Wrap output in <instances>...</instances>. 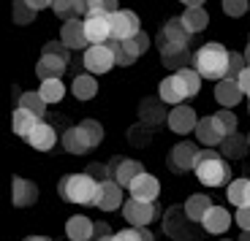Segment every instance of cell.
<instances>
[{
	"label": "cell",
	"instance_id": "obj_48",
	"mask_svg": "<svg viewBox=\"0 0 250 241\" xmlns=\"http://www.w3.org/2000/svg\"><path fill=\"white\" fill-rule=\"evenodd\" d=\"M101 236H112V228L106 222H95V230H93V241L101 239Z\"/></svg>",
	"mask_w": 250,
	"mask_h": 241
},
{
	"label": "cell",
	"instance_id": "obj_15",
	"mask_svg": "<svg viewBox=\"0 0 250 241\" xmlns=\"http://www.w3.org/2000/svg\"><path fill=\"white\" fill-rule=\"evenodd\" d=\"M123 190L125 187L123 185H117L114 179H106V182H101V198H98V204H95V209H101V211H117V209H123Z\"/></svg>",
	"mask_w": 250,
	"mask_h": 241
},
{
	"label": "cell",
	"instance_id": "obj_41",
	"mask_svg": "<svg viewBox=\"0 0 250 241\" xmlns=\"http://www.w3.org/2000/svg\"><path fill=\"white\" fill-rule=\"evenodd\" d=\"M245 65H248L245 55H239V52H231V57H229V71H226V79L237 81V76L245 71Z\"/></svg>",
	"mask_w": 250,
	"mask_h": 241
},
{
	"label": "cell",
	"instance_id": "obj_5",
	"mask_svg": "<svg viewBox=\"0 0 250 241\" xmlns=\"http://www.w3.org/2000/svg\"><path fill=\"white\" fill-rule=\"evenodd\" d=\"M82 65L87 68V74L101 76V74H109L117 62H114V52L109 49L106 43H95V46H87V49H84Z\"/></svg>",
	"mask_w": 250,
	"mask_h": 241
},
{
	"label": "cell",
	"instance_id": "obj_45",
	"mask_svg": "<svg viewBox=\"0 0 250 241\" xmlns=\"http://www.w3.org/2000/svg\"><path fill=\"white\" fill-rule=\"evenodd\" d=\"M237 84H239V90H242V95L250 98V65H245V71L237 76Z\"/></svg>",
	"mask_w": 250,
	"mask_h": 241
},
{
	"label": "cell",
	"instance_id": "obj_22",
	"mask_svg": "<svg viewBox=\"0 0 250 241\" xmlns=\"http://www.w3.org/2000/svg\"><path fill=\"white\" fill-rule=\"evenodd\" d=\"M68 68V60H62V57H52V55H41L36 62V76L41 81L46 79H60Z\"/></svg>",
	"mask_w": 250,
	"mask_h": 241
},
{
	"label": "cell",
	"instance_id": "obj_30",
	"mask_svg": "<svg viewBox=\"0 0 250 241\" xmlns=\"http://www.w3.org/2000/svg\"><path fill=\"white\" fill-rule=\"evenodd\" d=\"M193 133H196V138H199V144H204V147H220V144H223V136H220L218 128L212 125V114H209V117H201Z\"/></svg>",
	"mask_w": 250,
	"mask_h": 241
},
{
	"label": "cell",
	"instance_id": "obj_28",
	"mask_svg": "<svg viewBox=\"0 0 250 241\" xmlns=\"http://www.w3.org/2000/svg\"><path fill=\"white\" fill-rule=\"evenodd\" d=\"M52 11H55V17H60L62 22L87 17V6H84V0H55V3H52Z\"/></svg>",
	"mask_w": 250,
	"mask_h": 241
},
{
	"label": "cell",
	"instance_id": "obj_58",
	"mask_svg": "<svg viewBox=\"0 0 250 241\" xmlns=\"http://www.w3.org/2000/svg\"><path fill=\"white\" fill-rule=\"evenodd\" d=\"M248 144H250V133H248Z\"/></svg>",
	"mask_w": 250,
	"mask_h": 241
},
{
	"label": "cell",
	"instance_id": "obj_27",
	"mask_svg": "<svg viewBox=\"0 0 250 241\" xmlns=\"http://www.w3.org/2000/svg\"><path fill=\"white\" fill-rule=\"evenodd\" d=\"M226 198H229V204L237 206V209H242V206L250 204V179H231L229 185H226Z\"/></svg>",
	"mask_w": 250,
	"mask_h": 241
},
{
	"label": "cell",
	"instance_id": "obj_31",
	"mask_svg": "<svg viewBox=\"0 0 250 241\" xmlns=\"http://www.w3.org/2000/svg\"><path fill=\"white\" fill-rule=\"evenodd\" d=\"M220 149H223V157L226 160H242L245 152L250 149L248 138L239 136V133H231V136H226L223 144H220Z\"/></svg>",
	"mask_w": 250,
	"mask_h": 241
},
{
	"label": "cell",
	"instance_id": "obj_40",
	"mask_svg": "<svg viewBox=\"0 0 250 241\" xmlns=\"http://www.w3.org/2000/svg\"><path fill=\"white\" fill-rule=\"evenodd\" d=\"M220 8H223L226 17L239 19V17H245V14H248L250 0H220Z\"/></svg>",
	"mask_w": 250,
	"mask_h": 241
},
{
	"label": "cell",
	"instance_id": "obj_47",
	"mask_svg": "<svg viewBox=\"0 0 250 241\" xmlns=\"http://www.w3.org/2000/svg\"><path fill=\"white\" fill-rule=\"evenodd\" d=\"M136 46H139V52H142V55H147V52H150V46H152V41H150V36H147V33H139L136 36Z\"/></svg>",
	"mask_w": 250,
	"mask_h": 241
},
{
	"label": "cell",
	"instance_id": "obj_23",
	"mask_svg": "<svg viewBox=\"0 0 250 241\" xmlns=\"http://www.w3.org/2000/svg\"><path fill=\"white\" fill-rule=\"evenodd\" d=\"M62 149L68 152V155H87L90 149H93V144L87 141V136H84V130L76 125V128H68L65 133H62L60 138Z\"/></svg>",
	"mask_w": 250,
	"mask_h": 241
},
{
	"label": "cell",
	"instance_id": "obj_16",
	"mask_svg": "<svg viewBox=\"0 0 250 241\" xmlns=\"http://www.w3.org/2000/svg\"><path fill=\"white\" fill-rule=\"evenodd\" d=\"M25 141L30 144L36 152H52V149H55V144H57V133H55V128H52L49 122H44V119H41V122L33 128V133L25 138Z\"/></svg>",
	"mask_w": 250,
	"mask_h": 241
},
{
	"label": "cell",
	"instance_id": "obj_54",
	"mask_svg": "<svg viewBox=\"0 0 250 241\" xmlns=\"http://www.w3.org/2000/svg\"><path fill=\"white\" fill-rule=\"evenodd\" d=\"M239 241H250V230H242V233H239Z\"/></svg>",
	"mask_w": 250,
	"mask_h": 241
},
{
	"label": "cell",
	"instance_id": "obj_51",
	"mask_svg": "<svg viewBox=\"0 0 250 241\" xmlns=\"http://www.w3.org/2000/svg\"><path fill=\"white\" fill-rule=\"evenodd\" d=\"M180 3H182L185 8H199V6H204L207 0H180Z\"/></svg>",
	"mask_w": 250,
	"mask_h": 241
},
{
	"label": "cell",
	"instance_id": "obj_8",
	"mask_svg": "<svg viewBox=\"0 0 250 241\" xmlns=\"http://www.w3.org/2000/svg\"><path fill=\"white\" fill-rule=\"evenodd\" d=\"M142 33V19L136 11L131 8H120L117 14H112V38L125 41V38H133Z\"/></svg>",
	"mask_w": 250,
	"mask_h": 241
},
{
	"label": "cell",
	"instance_id": "obj_38",
	"mask_svg": "<svg viewBox=\"0 0 250 241\" xmlns=\"http://www.w3.org/2000/svg\"><path fill=\"white\" fill-rule=\"evenodd\" d=\"M79 128L84 130V136H87V141L95 147H101V141H104V125L98 122V119H82Z\"/></svg>",
	"mask_w": 250,
	"mask_h": 241
},
{
	"label": "cell",
	"instance_id": "obj_42",
	"mask_svg": "<svg viewBox=\"0 0 250 241\" xmlns=\"http://www.w3.org/2000/svg\"><path fill=\"white\" fill-rule=\"evenodd\" d=\"M68 46L57 38V41H49V43H44V55H52V57H62V60H68Z\"/></svg>",
	"mask_w": 250,
	"mask_h": 241
},
{
	"label": "cell",
	"instance_id": "obj_18",
	"mask_svg": "<svg viewBox=\"0 0 250 241\" xmlns=\"http://www.w3.org/2000/svg\"><path fill=\"white\" fill-rule=\"evenodd\" d=\"M11 201H14V206H19V209L33 206L38 201V187L33 185L30 179L14 176V182H11Z\"/></svg>",
	"mask_w": 250,
	"mask_h": 241
},
{
	"label": "cell",
	"instance_id": "obj_29",
	"mask_svg": "<svg viewBox=\"0 0 250 241\" xmlns=\"http://www.w3.org/2000/svg\"><path fill=\"white\" fill-rule=\"evenodd\" d=\"M188 60L193 62V55H190L188 49H180V46H161V62H163L169 71L188 68V65H185Z\"/></svg>",
	"mask_w": 250,
	"mask_h": 241
},
{
	"label": "cell",
	"instance_id": "obj_59",
	"mask_svg": "<svg viewBox=\"0 0 250 241\" xmlns=\"http://www.w3.org/2000/svg\"><path fill=\"white\" fill-rule=\"evenodd\" d=\"M220 241H229V239H220Z\"/></svg>",
	"mask_w": 250,
	"mask_h": 241
},
{
	"label": "cell",
	"instance_id": "obj_4",
	"mask_svg": "<svg viewBox=\"0 0 250 241\" xmlns=\"http://www.w3.org/2000/svg\"><path fill=\"white\" fill-rule=\"evenodd\" d=\"M120 211H123L125 222L131 225V228H147L150 222L158 220V206L147 204V201H136V198H128Z\"/></svg>",
	"mask_w": 250,
	"mask_h": 241
},
{
	"label": "cell",
	"instance_id": "obj_52",
	"mask_svg": "<svg viewBox=\"0 0 250 241\" xmlns=\"http://www.w3.org/2000/svg\"><path fill=\"white\" fill-rule=\"evenodd\" d=\"M139 236H142V241H155L152 230H147V228H139Z\"/></svg>",
	"mask_w": 250,
	"mask_h": 241
},
{
	"label": "cell",
	"instance_id": "obj_17",
	"mask_svg": "<svg viewBox=\"0 0 250 241\" xmlns=\"http://www.w3.org/2000/svg\"><path fill=\"white\" fill-rule=\"evenodd\" d=\"M93 230H95V222L84 214H71L65 220V236H68V241H93Z\"/></svg>",
	"mask_w": 250,
	"mask_h": 241
},
{
	"label": "cell",
	"instance_id": "obj_34",
	"mask_svg": "<svg viewBox=\"0 0 250 241\" xmlns=\"http://www.w3.org/2000/svg\"><path fill=\"white\" fill-rule=\"evenodd\" d=\"M212 125L218 128V133L220 136H231V133H237V125H239V119H237V114L231 111V109H220V111H215L212 114Z\"/></svg>",
	"mask_w": 250,
	"mask_h": 241
},
{
	"label": "cell",
	"instance_id": "obj_53",
	"mask_svg": "<svg viewBox=\"0 0 250 241\" xmlns=\"http://www.w3.org/2000/svg\"><path fill=\"white\" fill-rule=\"evenodd\" d=\"M22 241H52L49 236H27V239H22Z\"/></svg>",
	"mask_w": 250,
	"mask_h": 241
},
{
	"label": "cell",
	"instance_id": "obj_32",
	"mask_svg": "<svg viewBox=\"0 0 250 241\" xmlns=\"http://www.w3.org/2000/svg\"><path fill=\"white\" fill-rule=\"evenodd\" d=\"M182 25H185L188 30L196 36V33L207 30V25H209V14H207L204 6H199V8H185V14H182Z\"/></svg>",
	"mask_w": 250,
	"mask_h": 241
},
{
	"label": "cell",
	"instance_id": "obj_56",
	"mask_svg": "<svg viewBox=\"0 0 250 241\" xmlns=\"http://www.w3.org/2000/svg\"><path fill=\"white\" fill-rule=\"evenodd\" d=\"M245 60H248V65H250V46L245 49Z\"/></svg>",
	"mask_w": 250,
	"mask_h": 241
},
{
	"label": "cell",
	"instance_id": "obj_1",
	"mask_svg": "<svg viewBox=\"0 0 250 241\" xmlns=\"http://www.w3.org/2000/svg\"><path fill=\"white\" fill-rule=\"evenodd\" d=\"M57 192L65 204H76V206H95L101 198V182L93 179L87 171L84 173H68L62 176Z\"/></svg>",
	"mask_w": 250,
	"mask_h": 241
},
{
	"label": "cell",
	"instance_id": "obj_25",
	"mask_svg": "<svg viewBox=\"0 0 250 241\" xmlns=\"http://www.w3.org/2000/svg\"><path fill=\"white\" fill-rule=\"evenodd\" d=\"M71 95L82 103H87L98 95V79L93 74H79L74 81H71Z\"/></svg>",
	"mask_w": 250,
	"mask_h": 241
},
{
	"label": "cell",
	"instance_id": "obj_26",
	"mask_svg": "<svg viewBox=\"0 0 250 241\" xmlns=\"http://www.w3.org/2000/svg\"><path fill=\"white\" fill-rule=\"evenodd\" d=\"M41 122V117H36L33 111H27V109H22V106H17V111L11 114V130L17 133L19 138H27L33 133V128Z\"/></svg>",
	"mask_w": 250,
	"mask_h": 241
},
{
	"label": "cell",
	"instance_id": "obj_6",
	"mask_svg": "<svg viewBox=\"0 0 250 241\" xmlns=\"http://www.w3.org/2000/svg\"><path fill=\"white\" fill-rule=\"evenodd\" d=\"M84 33H87L90 46L112 41V17L106 11H93L84 17Z\"/></svg>",
	"mask_w": 250,
	"mask_h": 241
},
{
	"label": "cell",
	"instance_id": "obj_57",
	"mask_svg": "<svg viewBox=\"0 0 250 241\" xmlns=\"http://www.w3.org/2000/svg\"><path fill=\"white\" fill-rule=\"evenodd\" d=\"M248 109H250V98H248Z\"/></svg>",
	"mask_w": 250,
	"mask_h": 241
},
{
	"label": "cell",
	"instance_id": "obj_43",
	"mask_svg": "<svg viewBox=\"0 0 250 241\" xmlns=\"http://www.w3.org/2000/svg\"><path fill=\"white\" fill-rule=\"evenodd\" d=\"M234 222L239 225V230H250V204L242 206V209H237V214H234Z\"/></svg>",
	"mask_w": 250,
	"mask_h": 241
},
{
	"label": "cell",
	"instance_id": "obj_36",
	"mask_svg": "<svg viewBox=\"0 0 250 241\" xmlns=\"http://www.w3.org/2000/svg\"><path fill=\"white\" fill-rule=\"evenodd\" d=\"M19 106H22V109H27V111H33L36 117L44 119L46 106H49V103H46V100L41 98V93H38V90H36V93H33V90H27V93L19 95Z\"/></svg>",
	"mask_w": 250,
	"mask_h": 241
},
{
	"label": "cell",
	"instance_id": "obj_21",
	"mask_svg": "<svg viewBox=\"0 0 250 241\" xmlns=\"http://www.w3.org/2000/svg\"><path fill=\"white\" fill-rule=\"evenodd\" d=\"M163 100L161 98H144L142 103H139V119H142V125H147V128H155V125H161L163 119L169 117V114L163 111Z\"/></svg>",
	"mask_w": 250,
	"mask_h": 241
},
{
	"label": "cell",
	"instance_id": "obj_55",
	"mask_svg": "<svg viewBox=\"0 0 250 241\" xmlns=\"http://www.w3.org/2000/svg\"><path fill=\"white\" fill-rule=\"evenodd\" d=\"M114 236V233H112ZM112 236H101V239H95V241H112Z\"/></svg>",
	"mask_w": 250,
	"mask_h": 241
},
{
	"label": "cell",
	"instance_id": "obj_9",
	"mask_svg": "<svg viewBox=\"0 0 250 241\" xmlns=\"http://www.w3.org/2000/svg\"><path fill=\"white\" fill-rule=\"evenodd\" d=\"M196 155H199V147L190 141H180L171 147L169 152V168L174 173H188V171H193L196 166Z\"/></svg>",
	"mask_w": 250,
	"mask_h": 241
},
{
	"label": "cell",
	"instance_id": "obj_33",
	"mask_svg": "<svg viewBox=\"0 0 250 241\" xmlns=\"http://www.w3.org/2000/svg\"><path fill=\"white\" fill-rule=\"evenodd\" d=\"M180 217V206H174V211H169V217H166V230H169V236L171 239H180V241H193V236H188L185 230H188V225L185 222H190L185 214H182V220H177Z\"/></svg>",
	"mask_w": 250,
	"mask_h": 241
},
{
	"label": "cell",
	"instance_id": "obj_37",
	"mask_svg": "<svg viewBox=\"0 0 250 241\" xmlns=\"http://www.w3.org/2000/svg\"><path fill=\"white\" fill-rule=\"evenodd\" d=\"M158 98H161L166 106H180L182 103V98H180V93H177V87H174V81H171V76L161 79V84H158Z\"/></svg>",
	"mask_w": 250,
	"mask_h": 241
},
{
	"label": "cell",
	"instance_id": "obj_44",
	"mask_svg": "<svg viewBox=\"0 0 250 241\" xmlns=\"http://www.w3.org/2000/svg\"><path fill=\"white\" fill-rule=\"evenodd\" d=\"M112 241H142V236H139V228H125V230H117L112 236Z\"/></svg>",
	"mask_w": 250,
	"mask_h": 241
},
{
	"label": "cell",
	"instance_id": "obj_46",
	"mask_svg": "<svg viewBox=\"0 0 250 241\" xmlns=\"http://www.w3.org/2000/svg\"><path fill=\"white\" fill-rule=\"evenodd\" d=\"M150 130H152V128H147V130H142V128H131L128 138H131V141H142V147H144V141L150 138Z\"/></svg>",
	"mask_w": 250,
	"mask_h": 241
},
{
	"label": "cell",
	"instance_id": "obj_11",
	"mask_svg": "<svg viewBox=\"0 0 250 241\" xmlns=\"http://www.w3.org/2000/svg\"><path fill=\"white\" fill-rule=\"evenodd\" d=\"M166 122H169L171 133H177V136H188V133H193V130H196L199 117H196V111L190 109V106H182L180 103V106H171Z\"/></svg>",
	"mask_w": 250,
	"mask_h": 241
},
{
	"label": "cell",
	"instance_id": "obj_13",
	"mask_svg": "<svg viewBox=\"0 0 250 241\" xmlns=\"http://www.w3.org/2000/svg\"><path fill=\"white\" fill-rule=\"evenodd\" d=\"M60 41L65 43L71 52L87 49L90 41H87V33H84V19H68V22H62V27H60Z\"/></svg>",
	"mask_w": 250,
	"mask_h": 241
},
{
	"label": "cell",
	"instance_id": "obj_49",
	"mask_svg": "<svg viewBox=\"0 0 250 241\" xmlns=\"http://www.w3.org/2000/svg\"><path fill=\"white\" fill-rule=\"evenodd\" d=\"M101 11H106L109 17H112V14L120 11V3H117V0H104V3H101Z\"/></svg>",
	"mask_w": 250,
	"mask_h": 241
},
{
	"label": "cell",
	"instance_id": "obj_14",
	"mask_svg": "<svg viewBox=\"0 0 250 241\" xmlns=\"http://www.w3.org/2000/svg\"><path fill=\"white\" fill-rule=\"evenodd\" d=\"M109 171H112V179L128 190V185L144 171V166L139 160H131V157H114V160L109 163Z\"/></svg>",
	"mask_w": 250,
	"mask_h": 241
},
{
	"label": "cell",
	"instance_id": "obj_39",
	"mask_svg": "<svg viewBox=\"0 0 250 241\" xmlns=\"http://www.w3.org/2000/svg\"><path fill=\"white\" fill-rule=\"evenodd\" d=\"M36 8L27 6L25 0H14V22L17 25H30V22H36Z\"/></svg>",
	"mask_w": 250,
	"mask_h": 241
},
{
	"label": "cell",
	"instance_id": "obj_50",
	"mask_svg": "<svg viewBox=\"0 0 250 241\" xmlns=\"http://www.w3.org/2000/svg\"><path fill=\"white\" fill-rule=\"evenodd\" d=\"M25 3H27V6H33L36 11H44V8H52L55 0H25Z\"/></svg>",
	"mask_w": 250,
	"mask_h": 241
},
{
	"label": "cell",
	"instance_id": "obj_24",
	"mask_svg": "<svg viewBox=\"0 0 250 241\" xmlns=\"http://www.w3.org/2000/svg\"><path fill=\"white\" fill-rule=\"evenodd\" d=\"M212 198L209 195H204V192H196V195H190V198L182 204V211H185V217L190 220V222H201L207 217V211L212 209Z\"/></svg>",
	"mask_w": 250,
	"mask_h": 241
},
{
	"label": "cell",
	"instance_id": "obj_3",
	"mask_svg": "<svg viewBox=\"0 0 250 241\" xmlns=\"http://www.w3.org/2000/svg\"><path fill=\"white\" fill-rule=\"evenodd\" d=\"M193 173L204 187H223V185L231 182V166H229L226 157L218 155L215 149H199Z\"/></svg>",
	"mask_w": 250,
	"mask_h": 241
},
{
	"label": "cell",
	"instance_id": "obj_20",
	"mask_svg": "<svg viewBox=\"0 0 250 241\" xmlns=\"http://www.w3.org/2000/svg\"><path fill=\"white\" fill-rule=\"evenodd\" d=\"M215 100L220 103V109H234V106L242 103V90H239L237 81L220 79L215 81Z\"/></svg>",
	"mask_w": 250,
	"mask_h": 241
},
{
	"label": "cell",
	"instance_id": "obj_7",
	"mask_svg": "<svg viewBox=\"0 0 250 241\" xmlns=\"http://www.w3.org/2000/svg\"><path fill=\"white\" fill-rule=\"evenodd\" d=\"M193 38V33L182 25V17H171L166 25L161 27V36H158V49L161 46H180L188 49V41Z\"/></svg>",
	"mask_w": 250,
	"mask_h": 241
},
{
	"label": "cell",
	"instance_id": "obj_19",
	"mask_svg": "<svg viewBox=\"0 0 250 241\" xmlns=\"http://www.w3.org/2000/svg\"><path fill=\"white\" fill-rule=\"evenodd\" d=\"M231 222H234V217L229 214V209H223V206H212V209L207 211V217L201 220L204 230L212 233V236H223L226 230L231 228Z\"/></svg>",
	"mask_w": 250,
	"mask_h": 241
},
{
	"label": "cell",
	"instance_id": "obj_12",
	"mask_svg": "<svg viewBox=\"0 0 250 241\" xmlns=\"http://www.w3.org/2000/svg\"><path fill=\"white\" fill-rule=\"evenodd\" d=\"M171 81H174V87H177V93H180V98L188 100V98H196V95H199L201 81H204V79H201L199 71L190 65V68L174 71V74H171Z\"/></svg>",
	"mask_w": 250,
	"mask_h": 241
},
{
	"label": "cell",
	"instance_id": "obj_10",
	"mask_svg": "<svg viewBox=\"0 0 250 241\" xmlns=\"http://www.w3.org/2000/svg\"><path fill=\"white\" fill-rule=\"evenodd\" d=\"M128 192H131V198H136V201L155 204L158 195H161V182H158V176H152V173L142 171L136 179L128 185Z\"/></svg>",
	"mask_w": 250,
	"mask_h": 241
},
{
	"label": "cell",
	"instance_id": "obj_35",
	"mask_svg": "<svg viewBox=\"0 0 250 241\" xmlns=\"http://www.w3.org/2000/svg\"><path fill=\"white\" fill-rule=\"evenodd\" d=\"M38 93H41V98L46 100V103H60L62 98H65V84H62L60 79H46V81H41V87H38Z\"/></svg>",
	"mask_w": 250,
	"mask_h": 241
},
{
	"label": "cell",
	"instance_id": "obj_2",
	"mask_svg": "<svg viewBox=\"0 0 250 241\" xmlns=\"http://www.w3.org/2000/svg\"><path fill=\"white\" fill-rule=\"evenodd\" d=\"M229 57H231V49H226L218 41H209L193 52V68L199 71L201 79L220 81L226 79V71H229Z\"/></svg>",
	"mask_w": 250,
	"mask_h": 241
}]
</instances>
